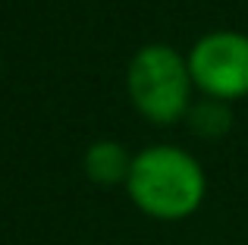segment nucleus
Returning a JSON list of instances; mask_svg holds the SVG:
<instances>
[{
  "label": "nucleus",
  "instance_id": "obj_5",
  "mask_svg": "<svg viewBox=\"0 0 248 245\" xmlns=\"http://www.w3.org/2000/svg\"><path fill=\"white\" fill-rule=\"evenodd\" d=\"M182 122L198 138H207V141L223 138L232 129V107L226 101H217V98H198V101H192V107H188Z\"/></svg>",
  "mask_w": 248,
  "mask_h": 245
},
{
  "label": "nucleus",
  "instance_id": "obj_1",
  "mask_svg": "<svg viewBox=\"0 0 248 245\" xmlns=\"http://www.w3.org/2000/svg\"><path fill=\"white\" fill-rule=\"evenodd\" d=\"M126 195L151 220L179 223L204 204L207 176L201 160L186 148L148 145L132 157Z\"/></svg>",
  "mask_w": 248,
  "mask_h": 245
},
{
  "label": "nucleus",
  "instance_id": "obj_3",
  "mask_svg": "<svg viewBox=\"0 0 248 245\" xmlns=\"http://www.w3.org/2000/svg\"><path fill=\"white\" fill-rule=\"evenodd\" d=\"M186 60L201 98H217L226 104L248 98V35L214 29L192 44Z\"/></svg>",
  "mask_w": 248,
  "mask_h": 245
},
{
  "label": "nucleus",
  "instance_id": "obj_4",
  "mask_svg": "<svg viewBox=\"0 0 248 245\" xmlns=\"http://www.w3.org/2000/svg\"><path fill=\"white\" fill-rule=\"evenodd\" d=\"M132 157L123 141L116 138H97L85 148L82 154V170L88 183L101 185V189H113V185H126L129 170H132Z\"/></svg>",
  "mask_w": 248,
  "mask_h": 245
},
{
  "label": "nucleus",
  "instance_id": "obj_6",
  "mask_svg": "<svg viewBox=\"0 0 248 245\" xmlns=\"http://www.w3.org/2000/svg\"><path fill=\"white\" fill-rule=\"evenodd\" d=\"M0 69H3V60H0Z\"/></svg>",
  "mask_w": 248,
  "mask_h": 245
},
{
  "label": "nucleus",
  "instance_id": "obj_2",
  "mask_svg": "<svg viewBox=\"0 0 248 245\" xmlns=\"http://www.w3.org/2000/svg\"><path fill=\"white\" fill-rule=\"evenodd\" d=\"M126 94L139 117L154 126H173L186 120L195 101L186 54L160 41L139 47L126 66Z\"/></svg>",
  "mask_w": 248,
  "mask_h": 245
}]
</instances>
